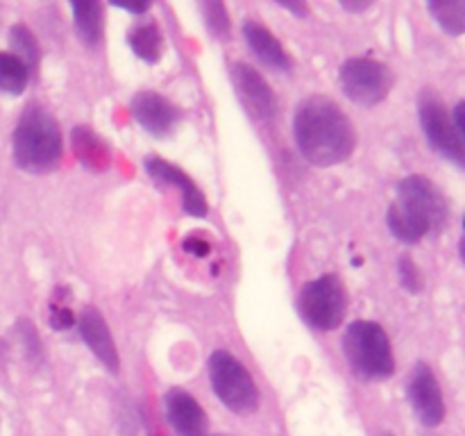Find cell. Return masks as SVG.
I'll use <instances>...</instances> for the list:
<instances>
[{"instance_id": "cell-1", "label": "cell", "mask_w": 465, "mask_h": 436, "mask_svg": "<svg viewBox=\"0 0 465 436\" xmlns=\"http://www.w3.org/2000/svg\"><path fill=\"white\" fill-rule=\"evenodd\" d=\"M293 134L302 157L321 168L343 164L357 148V130L350 116L325 95H312L298 104Z\"/></svg>"}, {"instance_id": "cell-2", "label": "cell", "mask_w": 465, "mask_h": 436, "mask_svg": "<svg viewBox=\"0 0 465 436\" xmlns=\"http://www.w3.org/2000/svg\"><path fill=\"white\" fill-rule=\"evenodd\" d=\"M450 221V204L443 191L422 175L404 177L398 186V200L389 207L386 225L402 243H418L436 234Z\"/></svg>"}, {"instance_id": "cell-3", "label": "cell", "mask_w": 465, "mask_h": 436, "mask_svg": "<svg viewBox=\"0 0 465 436\" xmlns=\"http://www.w3.org/2000/svg\"><path fill=\"white\" fill-rule=\"evenodd\" d=\"M62 153L64 136L54 116L39 104H30L18 118L12 136L14 164L21 171L41 175L59 166Z\"/></svg>"}, {"instance_id": "cell-4", "label": "cell", "mask_w": 465, "mask_h": 436, "mask_svg": "<svg viewBox=\"0 0 465 436\" xmlns=\"http://www.w3.org/2000/svg\"><path fill=\"white\" fill-rule=\"evenodd\" d=\"M343 352L352 371L366 380H386L393 375V345L380 322H352L343 334Z\"/></svg>"}, {"instance_id": "cell-5", "label": "cell", "mask_w": 465, "mask_h": 436, "mask_svg": "<svg viewBox=\"0 0 465 436\" xmlns=\"http://www.w3.org/2000/svg\"><path fill=\"white\" fill-rule=\"evenodd\" d=\"M209 382L216 398L230 411L250 416L259 409V391L248 368L227 350H216L207 362Z\"/></svg>"}, {"instance_id": "cell-6", "label": "cell", "mask_w": 465, "mask_h": 436, "mask_svg": "<svg viewBox=\"0 0 465 436\" xmlns=\"http://www.w3.org/2000/svg\"><path fill=\"white\" fill-rule=\"evenodd\" d=\"M298 312L309 327L321 332H331L343 322L348 312L343 282L336 275H322L307 282L300 289Z\"/></svg>"}, {"instance_id": "cell-7", "label": "cell", "mask_w": 465, "mask_h": 436, "mask_svg": "<svg viewBox=\"0 0 465 436\" xmlns=\"http://www.w3.org/2000/svg\"><path fill=\"white\" fill-rule=\"evenodd\" d=\"M339 82L343 94L361 107H375L393 89V73L386 64L371 57H352L341 66Z\"/></svg>"}, {"instance_id": "cell-8", "label": "cell", "mask_w": 465, "mask_h": 436, "mask_svg": "<svg viewBox=\"0 0 465 436\" xmlns=\"http://www.w3.org/2000/svg\"><path fill=\"white\" fill-rule=\"evenodd\" d=\"M418 114H420V125L425 132L427 144L431 150L440 154L443 159H450L457 166L465 164V139L457 134L452 125V116L448 114V107L440 100V95L434 89H425L418 100Z\"/></svg>"}, {"instance_id": "cell-9", "label": "cell", "mask_w": 465, "mask_h": 436, "mask_svg": "<svg viewBox=\"0 0 465 436\" xmlns=\"http://www.w3.org/2000/svg\"><path fill=\"white\" fill-rule=\"evenodd\" d=\"M230 77L245 112L259 123H266V125L272 123L277 114V103L268 82L252 66L243 62L230 64Z\"/></svg>"}, {"instance_id": "cell-10", "label": "cell", "mask_w": 465, "mask_h": 436, "mask_svg": "<svg viewBox=\"0 0 465 436\" xmlns=\"http://www.w3.org/2000/svg\"><path fill=\"white\" fill-rule=\"evenodd\" d=\"M407 395L416 411L418 421L425 427H439L445 418V400L434 371L427 363L418 362L409 372Z\"/></svg>"}, {"instance_id": "cell-11", "label": "cell", "mask_w": 465, "mask_h": 436, "mask_svg": "<svg viewBox=\"0 0 465 436\" xmlns=\"http://www.w3.org/2000/svg\"><path fill=\"white\" fill-rule=\"evenodd\" d=\"M143 166H145V173H148L154 182L173 186V189H180L182 207H184V212L189 213V216L193 218L207 216L209 212L207 198H204V193L198 189V184H195V182L182 171V168H177L175 164L166 162V159L154 157V154L153 157H145Z\"/></svg>"}, {"instance_id": "cell-12", "label": "cell", "mask_w": 465, "mask_h": 436, "mask_svg": "<svg viewBox=\"0 0 465 436\" xmlns=\"http://www.w3.org/2000/svg\"><path fill=\"white\" fill-rule=\"evenodd\" d=\"M132 118L153 136H168L180 121V109L154 91L134 95L130 104Z\"/></svg>"}, {"instance_id": "cell-13", "label": "cell", "mask_w": 465, "mask_h": 436, "mask_svg": "<svg viewBox=\"0 0 465 436\" xmlns=\"http://www.w3.org/2000/svg\"><path fill=\"white\" fill-rule=\"evenodd\" d=\"M77 330H80L82 341L89 345L91 352L95 354L100 363L107 368L109 372L116 375L118 368H121V357H118L116 343H114V336L109 332L107 321L103 318V313L95 307H86L84 312L77 318Z\"/></svg>"}, {"instance_id": "cell-14", "label": "cell", "mask_w": 465, "mask_h": 436, "mask_svg": "<svg viewBox=\"0 0 465 436\" xmlns=\"http://www.w3.org/2000/svg\"><path fill=\"white\" fill-rule=\"evenodd\" d=\"M166 418L177 436H207V413L198 400L184 389H171L163 398Z\"/></svg>"}, {"instance_id": "cell-15", "label": "cell", "mask_w": 465, "mask_h": 436, "mask_svg": "<svg viewBox=\"0 0 465 436\" xmlns=\"http://www.w3.org/2000/svg\"><path fill=\"white\" fill-rule=\"evenodd\" d=\"M243 39L250 45L254 54L266 64L268 68H275V71H291V57L284 50V45L277 41V36L272 35L268 27H263L257 21H245L243 23Z\"/></svg>"}, {"instance_id": "cell-16", "label": "cell", "mask_w": 465, "mask_h": 436, "mask_svg": "<svg viewBox=\"0 0 465 436\" xmlns=\"http://www.w3.org/2000/svg\"><path fill=\"white\" fill-rule=\"evenodd\" d=\"M73 150H75L77 159L84 168H91V171H104L112 162V154H109L107 144L95 134L91 127L77 125L71 134Z\"/></svg>"}, {"instance_id": "cell-17", "label": "cell", "mask_w": 465, "mask_h": 436, "mask_svg": "<svg viewBox=\"0 0 465 436\" xmlns=\"http://www.w3.org/2000/svg\"><path fill=\"white\" fill-rule=\"evenodd\" d=\"M71 9L80 41L89 48H95L103 39V5L95 0H84V3H71Z\"/></svg>"}, {"instance_id": "cell-18", "label": "cell", "mask_w": 465, "mask_h": 436, "mask_svg": "<svg viewBox=\"0 0 465 436\" xmlns=\"http://www.w3.org/2000/svg\"><path fill=\"white\" fill-rule=\"evenodd\" d=\"M127 44L134 50L136 57L143 59V62L148 64L159 62V57H162V32H159V27L153 25V23H143V25L132 27L130 35H127Z\"/></svg>"}, {"instance_id": "cell-19", "label": "cell", "mask_w": 465, "mask_h": 436, "mask_svg": "<svg viewBox=\"0 0 465 436\" xmlns=\"http://www.w3.org/2000/svg\"><path fill=\"white\" fill-rule=\"evenodd\" d=\"M427 9L448 35L461 36L465 32L463 0H431V3H427Z\"/></svg>"}, {"instance_id": "cell-20", "label": "cell", "mask_w": 465, "mask_h": 436, "mask_svg": "<svg viewBox=\"0 0 465 436\" xmlns=\"http://www.w3.org/2000/svg\"><path fill=\"white\" fill-rule=\"evenodd\" d=\"M9 45H12L14 57L21 59L32 75V73L36 71V66H39L41 48H39V41H36V36L30 32V27H25L23 23L14 25L12 30H9Z\"/></svg>"}, {"instance_id": "cell-21", "label": "cell", "mask_w": 465, "mask_h": 436, "mask_svg": "<svg viewBox=\"0 0 465 436\" xmlns=\"http://www.w3.org/2000/svg\"><path fill=\"white\" fill-rule=\"evenodd\" d=\"M30 82L25 64L12 53H0V91L7 95H21Z\"/></svg>"}, {"instance_id": "cell-22", "label": "cell", "mask_w": 465, "mask_h": 436, "mask_svg": "<svg viewBox=\"0 0 465 436\" xmlns=\"http://www.w3.org/2000/svg\"><path fill=\"white\" fill-rule=\"evenodd\" d=\"M200 9H203V16L209 32L213 36H218V39H223L227 35V30H230V14H227L225 5L218 3V0H207V3L200 5Z\"/></svg>"}, {"instance_id": "cell-23", "label": "cell", "mask_w": 465, "mask_h": 436, "mask_svg": "<svg viewBox=\"0 0 465 436\" xmlns=\"http://www.w3.org/2000/svg\"><path fill=\"white\" fill-rule=\"evenodd\" d=\"M16 334H18V341H21L25 357L30 359L32 363H41V359H44V348H41V341H39V334H36L35 325L23 318V321L16 322Z\"/></svg>"}, {"instance_id": "cell-24", "label": "cell", "mask_w": 465, "mask_h": 436, "mask_svg": "<svg viewBox=\"0 0 465 436\" xmlns=\"http://www.w3.org/2000/svg\"><path fill=\"white\" fill-rule=\"evenodd\" d=\"M398 275H400V282H402V286L409 291V293H420L422 286H425L420 268H418V263L413 262L411 257H400Z\"/></svg>"}, {"instance_id": "cell-25", "label": "cell", "mask_w": 465, "mask_h": 436, "mask_svg": "<svg viewBox=\"0 0 465 436\" xmlns=\"http://www.w3.org/2000/svg\"><path fill=\"white\" fill-rule=\"evenodd\" d=\"M73 322H75V316H73L71 309L64 307V304H53V309H50V325L54 330H68Z\"/></svg>"}, {"instance_id": "cell-26", "label": "cell", "mask_w": 465, "mask_h": 436, "mask_svg": "<svg viewBox=\"0 0 465 436\" xmlns=\"http://www.w3.org/2000/svg\"><path fill=\"white\" fill-rule=\"evenodd\" d=\"M184 250L186 253L195 254V257H207L209 254V243L203 239H195V236H191V239L184 241Z\"/></svg>"}, {"instance_id": "cell-27", "label": "cell", "mask_w": 465, "mask_h": 436, "mask_svg": "<svg viewBox=\"0 0 465 436\" xmlns=\"http://www.w3.org/2000/svg\"><path fill=\"white\" fill-rule=\"evenodd\" d=\"M463 112H465V103H459L457 107H454V116H452V125L454 130H457V134L465 139V123H463Z\"/></svg>"}, {"instance_id": "cell-28", "label": "cell", "mask_w": 465, "mask_h": 436, "mask_svg": "<svg viewBox=\"0 0 465 436\" xmlns=\"http://www.w3.org/2000/svg\"><path fill=\"white\" fill-rule=\"evenodd\" d=\"M282 9H286V12H293L295 16H307L309 14V7L304 3H280Z\"/></svg>"}, {"instance_id": "cell-29", "label": "cell", "mask_w": 465, "mask_h": 436, "mask_svg": "<svg viewBox=\"0 0 465 436\" xmlns=\"http://www.w3.org/2000/svg\"><path fill=\"white\" fill-rule=\"evenodd\" d=\"M372 3H368V0H363V3H350V0H341V7L348 9V12L352 14H359V12H366L368 7H371Z\"/></svg>"}, {"instance_id": "cell-30", "label": "cell", "mask_w": 465, "mask_h": 436, "mask_svg": "<svg viewBox=\"0 0 465 436\" xmlns=\"http://www.w3.org/2000/svg\"><path fill=\"white\" fill-rule=\"evenodd\" d=\"M116 7L125 9V12H132V14H145L150 9L148 3H139V5H116Z\"/></svg>"}, {"instance_id": "cell-31", "label": "cell", "mask_w": 465, "mask_h": 436, "mask_svg": "<svg viewBox=\"0 0 465 436\" xmlns=\"http://www.w3.org/2000/svg\"><path fill=\"white\" fill-rule=\"evenodd\" d=\"M0 359H3V348H0Z\"/></svg>"}, {"instance_id": "cell-32", "label": "cell", "mask_w": 465, "mask_h": 436, "mask_svg": "<svg viewBox=\"0 0 465 436\" xmlns=\"http://www.w3.org/2000/svg\"><path fill=\"white\" fill-rule=\"evenodd\" d=\"M384 436H393V434H384Z\"/></svg>"}]
</instances>
